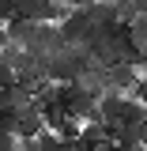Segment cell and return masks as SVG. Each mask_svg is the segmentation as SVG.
Returning <instances> with one entry per match:
<instances>
[{"label":"cell","instance_id":"52a82bcc","mask_svg":"<svg viewBox=\"0 0 147 151\" xmlns=\"http://www.w3.org/2000/svg\"><path fill=\"white\" fill-rule=\"evenodd\" d=\"M0 132H15V110H0Z\"/></svg>","mask_w":147,"mask_h":151},{"label":"cell","instance_id":"7c38bea8","mask_svg":"<svg viewBox=\"0 0 147 151\" xmlns=\"http://www.w3.org/2000/svg\"><path fill=\"white\" fill-rule=\"evenodd\" d=\"M140 129H143V136H147V106H143V121H140Z\"/></svg>","mask_w":147,"mask_h":151},{"label":"cell","instance_id":"ba28073f","mask_svg":"<svg viewBox=\"0 0 147 151\" xmlns=\"http://www.w3.org/2000/svg\"><path fill=\"white\" fill-rule=\"evenodd\" d=\"M0 151H19V136L15 132H0Z\"/></svg>","mask_w":147,"mask_h":151},{"label":"cell","instance_id":"277c9868","mask_svg":"<svg viewBox=\"0 0 147 151\" xmlns=\"http://www.w3.org/2000/svg\"><path fill=\"white\" fill-rule=\"evenodd\" d=\"M38 132H45L42 106H38V102H30V106L15 110V136H38Z\"/></svg>","mask_w":147,"mask_h":151},{"label":"cell","instance_id":"8992f818","mask_svg":"<svg viewBox=\"0 0 147 151\" xmlns=\"http://www.w3.org/2000/svg\"><path fill=\"white\" fill-rule=\"evenodd\" d=\"M38 151H75V144H68V140H60L45 129V132H38Z\"/></svg>","mask_w":147,"mask_h":151},{"label":"cell","instance_id":"3957f363","mask_svg":"<svg viewBox=\"0 0 147 151\" xmlns=\"http://www.w3.org/2000/svg\"><path fill=\"white\" fill-rule=\"evenodd\" d=\"M75 151H110V129H106L102 121H87V125H79Z\"/></svg>","mask_w":147,"mask_h":151},{"label":"cell","instance_id":"9c48e42d","mask_svg":"<svg viewBox=\"0 0 147 151\" xmlns=\"http://www.w3.org/2000/svg\"><path fill=\"white\" fill-rule=\"evenodd\" d=\"M15 19V0H0V23Z\"/></svg>","mask_w":147,"mask_h":151},{"label":"cell","instance_id":"4fadbf2b","mask_svg":"<svg viewBox=\"0 0 147 151\" xmlns=\"http://www.w3.org/2000/svg\"><path fill=\"white\" fill-rule=\"evenodd\" d=\"M79 4H94V0H79Z\"/></svg>","mask_w":147,"mask_h":151},{"label":"cell","instance_id":"5bb4252c","mask_svg":"<svg viewBox=\"0 0 147 151\" xmlns=\"http://www.w3.org/2000/svg\"><path fill=\"white\" fill-rule=\"evenodd\" d=\"M143 151H147V140H143Z\"/></svg>","mask_w":147,"mask_h":151},{"label":"cell","instance_id":"8fae6325","mask_svg":"<svg viewBox=\"0 0 147 151\" xmlns=\"http://www.w3.org/2000/svg\"><path fill=\"white\" fill-rule=\"evenodd\" d=\"M0 45H8V30H4V23H0Z\"/></svg>","mask_w":147,"mask_h":151},{"label":"cell","instance_id":"6da1fadb","mask_svg":"<svg viewBox=\"0 0 147 151\" xmlns=\"http://www.w3.org/2000/svg\"><path fill=\"white\" fill-rule=\"evenodd\" d=\"M102 79H106V91L113 94H132V87L140 83V68L128 64V60H113L102 68Z\"/></svg>","mask_w":147,"mask_h":151},{"label":"cell","instance_id":"30bf717a","mask_svg":"<svg viewBox=\"0 0 147 151\" xmlns=\"http://www.w3.org/2000/svg\"><path fill=\"white\" fill-rule=\"evenodd\" d=\"M11 79H15V72H11V68H8V64H4V60H0V87H8V83H11Z\"/></svg>","mask_w":147,"mask_h":151},{"label":"cell","instance_id":"7a4b0ae2","mask_svg":"<svg viewBox=\"0 0 147 151\" xmlns=\"http://www.w3.org/2000/svg\"><path fill=\"white\" fill-rule=\"evenodd\" d=\"M57 30H60V38H64V45H83V42L94 34V27H91V19H87L83 8H68V15L60 19Z\"/></svg>","mask_w":147,"mask_h":151},{"label":"cell","instance_id":"5b68a950","mask_svg":"<svg viewBox=\"0 0 147 151\" xmlns=\"http://www.w3.org/2000/svg\"><path fill=\"white\" fill-rule=\"evenodd\" d=\"M30 102H34V91L23 87L19 79H11L8 87H0V110H23V106H30Z\"/></svg>","mask_w":147,"mask_h":151}]
</instances>
